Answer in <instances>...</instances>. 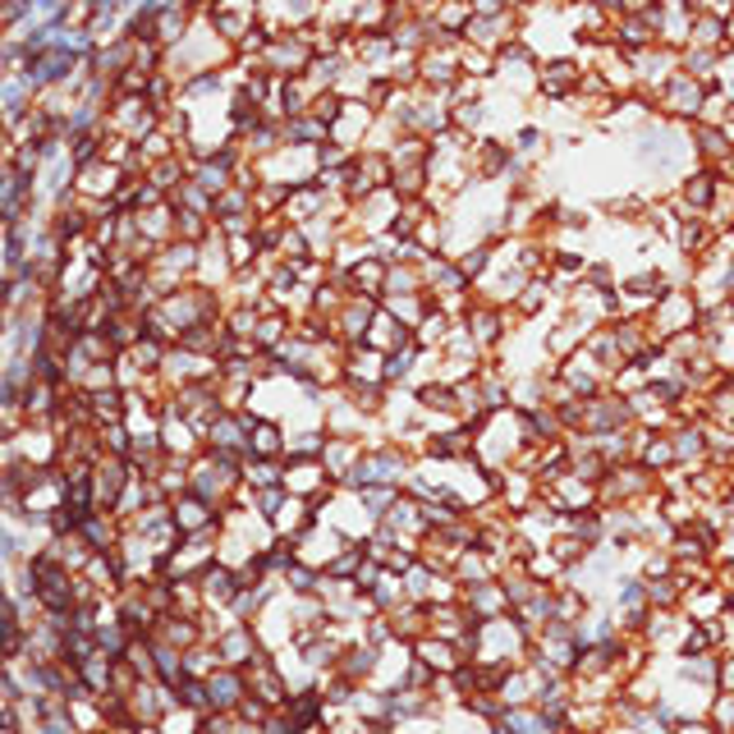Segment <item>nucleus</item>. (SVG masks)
I'll return each mask as SVG.
<instances>
[{"mask_svg": "<svg viewBox=\"0 0 734 734\" xmlns=\"http://www.w3.org/2000/svg\"><path fill=\"white\" fill-rule=\"evenodd\" d=\"M207 698H211V712H239V702L249 698V670L217 665L207 675Z\"/></svg>", "mask_w": 734, "mask_h": 734, "instance_id": "3", "label": "nucleus"}, {"mask_svg": "<svg viewBox=\"0 0 734 734\" xmlns=\"http://www.w3.org/2000/svg\"><path fill=\"white\" fill-rule=\"evenodd\" d=\"M464 606H469V616L482 625V620H501V616H510V597H505V588H501V574L496 578H486V584H473V588H464Z\"/></svg>", "mask_w": 734, "mask_h": 734, "instance_id": "6", "label": "nucleus"}, {"mask_svg": "<svg viewBox=\"0 0 734 734\" xmlns=\"http://www.w3.org/2000/svg\"><path fill=\"white\" fill-rule=\"evenodd\" d=\"M395 730H400V734H445V716H409Z\"/></svg>", "mask_w": 734, "mask_h": 734, "instance_id": "15", "label": "nucleus"}, {"mask_svg": "<svg viewBox=\"0 0 734 734\" xmlns=\"http://www.w3.org/2000/svg\"><path fill=\"white\" fill-rule=\"evenodd\" d=\"M716 689H730V693H734V652H730V648L721 652V675H716Z\"/></svg>", "mask_w": 734, "mask_h": 734, "instance_id": "17", "label": "nucleus"}, {"mask_svg": "<svg viewBox=\"0 0 734 734\" xmlns=\"http://www.w3.org/2000/svg\"><path fill=\"white\" fill-rule=\"evenodd\" d=\"M386 616H390V629H395V638H400V642H413V638L427 633V601L405 597L395 610H386Z\"/></svg>", "mask_w": 734, "mask_h": 734, "instance_id": "10", "label": "nucleus"}, {"mask_svg": "<svg viewBox=\"0 0 734 734\" xmlns=\"http://www.w3.org/2000/svg\"><path fill=\"white\" fill-rule=\"evenodd\" d=\"M119 179H125V170L111 166L106 157H97V161H87V166L74 170V193L78 198H111L119 189Z\"/></svg>", "mask_w": 734, "mask_h": 734, "instance_id": "4", "label": "nucleus"}, {"mask_svg": "<svg viewBox=\"0 0 734 734\" xmlns=\"http://www.w3.org/2000/svg\"><path fill=\"white\" fill-rule=\"evenodd\" d=\"M119 386V373H115V358H106V363H92L87 373L78 377V390H87V395H97V390H115Z\"/></svg>", "mask_w": 734, "mask_h": 734, "instance_id": "13", "label": "nucleus"}, {"mask_svg": "<svg viewBox=\"0 0 734 734\" xmlns=\"http://www.w3.org/2000/svg\"><path fill=\"white\" fill-rule=\"evenodd\" d=\"M661 106L670 115H680V119H698L702 111H707V102H702V78L675 70V74H665L661 83Z\"/></svg>", "mask_w": 734, "mask_h": 734, "instance_id": "2", "label": "nucleus"}, {"mask_svg": "<svg viewBox=\"0 0 734 734\" xmlns=\"http://www.w3.org/2000/svg\"><path fill=\"white\" fill-rule=\"evenodd\" d=\"M716 65H721V51H716V46H698V42H693V46L684 51V65H680V70H684V74H693V78H712V74H716Z\"/></svg>", "mask_w": 734, "mask_h": 734, "instance_id": "12", "label": "nucleus"}, {"mask_svg": "<svg viewBox=\"0 0 734 734\" xmlns=\"http://www.w3.org/2000/svg\"><path fill=\"white\" fill-rule=\"evenodd\" d=\"M537 147H542V134H537V129H518V138H514V151H528V157H533Z\"/></svg>", "mask_w": 734, "mask_h": 734, "instance_id": "18", "label": "nucleus"}, {"mask_svg": "<svg viewBox=\"0 0 734 734\" xmlns=\"http://www.w3.org/2000/svg\"><path fill=\"white\" fill-rule=\"evenodd\" d=\"M486 262H492V243H473V253H469V258H459V271H464L469 281H478Z\"/></svg>", "mask_w": 734, "mask_h": 734, "instance_id": "14", "label": "nucleus"}, {"mask_svg": "<svg viewBox=\"0 0 734 734\" xmlns=\"http://www.w3.org/2000/svg\"><path fill=\"white\" fill-rule=\"evenodd\" d=\"M712 698H716V689H707V684H693V680H684V675H675V670H665V680H661V712L670 716V721H693V716H707V707H712Z\"/></svg>", "mask_w": 734, "mask_h": 734, "instance_id": "1", "label": "nucleus"}, {"mask_svg": "<svg viewBox=\"0 0 734 734\" xmlns=\"http://www.w3.org/2000/svg\"><path fill=\"white\" fill-rule=\"evenodd\" d=\"M464 331L473 335L478 349H496L505 340V331H510V317L496 313V308H469L464 313Z\"/></svg>", "mask_w": 734, "mask_h": 734, "instance_id": "7", "label": "nucleus"}, {"mask_svg": "<svg viewBox=\"0 0 734 734\" xmlns=\"http://www.w3.org/2000/svg\"><path fill=\"white\" fill-rule=\"evenodd\" d=\"M670 734H716V725L707 716H693V721H675V730Z\"/></svg>", "mask_w": 734, "mask_h": 734, "instance_id": "16", "label": "nucleus"}, {"mask_svg": "<svg viewBox=\"0 0 734 734\" xmlns=\"http://www.w3.org/2000/svg\"><path fill=\"white\" fill-rule=\"evenodd\" d=\"M486 730L492 734H560V721H550L546 712H537L528 702V707H505Z\"/></svg>", "mask_w": 734, "mask_h": 734, "instance_id": "5", "label": "nucleus"}, {"mask_svg": "<svg viewBox=\"0 0 734 734\" xmlns=\"http://www.w3.org/2000/svg\"><path fill=\"white\" fill-rule=\"evenodd\" d=\"M537 83H542L546 97H574L578 83H584V70H578L574 60H546L537 70Z\"/></svg>", "mask_w": 734, "mask_h": 734, "instance_id": "9", "label": "nucleus"}, {"mask_svg": "<svg viewBox=\"0 0 734 734\" xmlns=\"http://www.w3.org/2000/svg\"><path fill=\"white\" fill-rule=\"evenodd\" d=\"M693 134H698V138H693V147L702 151V157H707V166H716V170H721V166L734 157V143L725 138V129H721V125H702V129H693Z\"/></svg>", "mask_w": 734, "mask_h": 734, "instance_id": "11", "label": "nucleus"}, {"mask_svg": "<svg viewBox=\"0 0 734 734\" xmlns=\"http://www.w3.org/2000/svg\"><path fill=\"white\" fill-rule=\"evenodd\" d=\"M409 648H413V657H422L427 665H432L437 675H450V670H454L459 661H469V657L459 652L450 638H441V633H422V638H413V642H409Z\"/></svg>", "mask_w": 734, "mask_h": 734, "instance_id": "8", "label": "nucleus"}]
</instances>
